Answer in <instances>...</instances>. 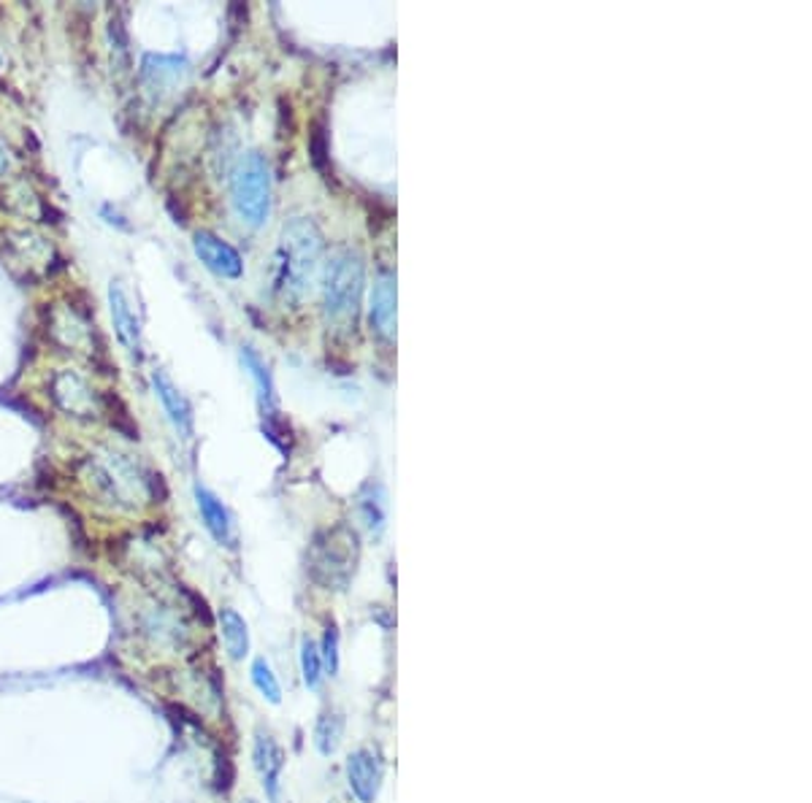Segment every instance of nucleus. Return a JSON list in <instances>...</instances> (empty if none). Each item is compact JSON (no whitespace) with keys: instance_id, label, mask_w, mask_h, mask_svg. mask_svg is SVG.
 <instances>
[{"instance_id":"nucleus-1","label":"nucleus","mask_w":812,"mask_h":803,"mask_svg":"<svg viewBox=\"0 0 812 803\" xmlns=\"http://www.w3.org/2000/svg\"><path fill=\"white\" fill-rule=\"evenodd\" d=\"M325 241L320 228L310 217L284 222L274 255V290L284 301H304L320 273Z\"/></svg>"},{"instance_id":"nucleus-2","label":"nucleus","mask_w":812,"mask_h":803,"mask_svg":"<svg viewBox=\"0 0 812 803\" xmlns=\"http://www.w3.org/2000/svg\"><path fill=\"white\" fill-rule=\"evenodd\" d=\"M323 312L328 323L339 328L355 325L361 312L363 288H366V260L352 246H339L330 252L323 268Z\"/></svg>"},{"instance_id":"nucleus-3","label":"nucleus","mask_w":812,"mask_h":803,"mask_svg":"<svg viewBox=\"0 0 812 803\" xmlns=\"http://www.w3.org/2000/svg\"><path fill=\"white\" fill-rule=\"evenodd\" d=\"M361 560V538L350 525L317 533L310 547V574L325 589H347Z\"/></svg>"},{"instance_id":"nucleus-4","label":"nucleus","mask_w":812,"mask_h":803,"mask_svg":"<svg viewBox=\"0 0 812 803\" xmlns=\"http://www.w3.org/2000/svg\"><path fill=\"white\" fill-rule=\"evenodd\" d=\"M87 479L95 496L111 509L136 511L149 498V482L128 458L104 452L87 463Z\"/></svg>"},{"instance_id":"nucleus-5","label":"nucleus","mask_w":812,"mask_h":803,"mask_svg":"<svg viewBox=\"0 0 812 803\" xmlns=\"http://www.w3.org/2000/svg\"><path fill=\"white\" fill-rule=\"evenodd\" d=\"M233 206L250 228H263L271 215V168L260 151H250L233 171Z\"/></svg>"},{"instance_id":"nucleus-6","label":"nucleus","mask_w":812,"mask_h":803,"mask_svg":"<svg viewBox=\"0 0 812 803\" xmlns=\"http://www.w3.org/2000/svg\"><path fill=\"white\" fill-rule=\"evenodd\" d=\"M138 633L160 653H179L190 642V625L182 611L168 600H147L138 611Z\"/></svg>"},{"instance_id":"nucleus-7","label":"nucleus","mask_w":812,"mask_h":803,"mask_svg":"<svg viewBox=\"0 0 812 803\" xmlns=\"http://www.w3.org/2000/svg\"><path fill=\"white\" fill-rule=\"evenodd\" d=\"M49 396L74 419H95L100 414L98 396L76 370H58L49 381Z\"/></svg>"},{"instance_id":"nucleus-8","label":"nucleus","mask_w":812,"mask_h":803,"mask_svg":"<svg viewBox=\"0 0 812 803\" xmlns=\"http://www.w3.org/2000/svg\"><path fill=\"white\" fill-rule=\"evenodd\" d=\"M193 250H195V255H198V260L204 263L211 273H217V277H222V279L242 277V271H244L242 255H239V252L233 250L226 239L211 233V230H198V233L193 235Z\"/></svg>"},{"instance_id":"nucleus-9","label":"nucleus","mask_w":812,"mask_h":803,"mask_svg":"<svg viewBox=\"0 0 812 803\" xmlns=\"http://www.w3.org/2000/svg\"><path fill=\"white\" fill-rule=\"evenodd\" d=\"M385 768L383 761L372 750H357L347 757V782L352 795L361 803H374L383 788Z\"/></svg>"},{"instance_id":"nucleus-10","label":"nucleus","mask_w":812,"mask_h":803,"mask_svg":"<svg viewBox=\"0 0 812 803\" xmlns=\"http://www.w3.org/2000/svg\"><path fill=\"white\" fill-rule=\"evenodd\" d=\"M153 387H155V396L160 398L162 409H166L168 419H171L173 430H177L184 441H190L195 434V419H193V406H190L187 398L179 392V387L173 385L171 376L160 368L153 370Z\"/></svg>"},{"instance_id":"nucleus-11","label":"nucleus","mask_w":812,"mask_h":803,"mask_svg":"<svg viewBox=\"0 0 812 803\" xmlns=\"http://www.w3.org/2000/svg\"><path fill=\"white\" fill-rule=\"evenodd\" d=\"M109 308H111V323H114V333L120 339V344L125 346L128 355L142 361V325H138L136 314H133L131 301H128L125 290L120 282L109 284Z\"/></svg>"},{"instance_id":"nucleus-12","label":"nucleus","mask_w":812,"mask_h":803,"mask_svg":"<svg viewBox=\"0 0 812 803\" xmlns=\"http://www.w3.org/2000/svg\"><path fill=\"white\" fill-rule=\"evenodd\" d=\"M252 763H255V771H257V777H260L266 795L271 801H277L279 779H282V768H284V752H282V746L274 741L271 733L257 730L255 746H252Z\"/></svg>"},{"instance_id":"nucleus-13","label":"nucleus","mask_w":812,"mask_h":803,"mask_svg":"<svg viewBox=\"0 0 812 803\" xmlns=\"http://www.w3.org/2000/svg\"><path fill=\"white\" fill-rule=\"evenodd\" d=\"M372 328L383 341L396 339V273L383 271L372 290Z\"/></svg>"},{"instance_id":"nucleus-14","label":"nucleus","mask_w":812,"mask_h":803,"mask_svg":"<svg viewBox=\"0 0 812 803\" xmlns=\"http://www.w3.org/2000/svg\"><path fill=\"white\" fill-rule=\"evenodd\" d=\"M195 503H198L201 516H204L206 527H209L211 536L222 544V547H233L237 544V527H233L231 511L226 509V503L215 496L206 487H195Z\"/></svg>"},{"instance_id":"nucleus-15","label":"nucleus","mask_w":812,"mask_h":803,"mask_svg":"<svg viewBox=\"0 0 812 803\" xmlns=\"http://www.w3.org/2000/svg\"><path fill=\"white\" fill-rule=\"evenodd\" d=\"M52 333L69 352H89L93 330L87 319H82L74 308H58L52 314Z\"/></svg>"},{"instance_id":"nucleus-16","label":"nucleus","mask_w":812,"mask_h":803,"mask_svg":"<svg viewBox=\"0 0 812 803\" xmlns=\"http://www.w3.org/2000/svg\"><path fill=\"white\" fill-rule=\"evenodd\" d=\"M242 363H244L246 374H250V379L255 381L263 417L274 419L277 417V392H274V381H271V374H268V365L263 363V357L257 355L252 346H242Z\"/></svg>"},{"instance_id":"nucleus-17","label":"nucleus","mask_w":812,"mask_h":803,"mask_svg":"<svg viewBox=\"0 0 812 803\" xmlns=\"http://www.w3.org/2000/svg\"><path fill=\"white\" fill-rule=\"evenodd\" d=\"M9 246L14 252L16 260L25 268L36 271V268H47L49 257H52V246L47 241L38 239L31 230H20V233H9Z\"/></svg>"},{"instance_id":"nucleus-18","label":"nucleus","mask_w":812,"mask_h":803,"mask_svg":"<svg viewBox=\"0 0 812 803\" xmlns=\"http://www.w3.org/2000/svg\"><path fill=\"white\" fill-rule=\"evenodd\" d=\"M357 509H361V520L368 527V533L379 536L385 531V520H388V498H385V490L379 482H368L363 487Z\"/></svg>"},{"instance_id":"nucleus-19","label":"nucleus","mask_w":812,"mask_h":803,"mask_svg":"<svg viewBox=\"0 0 812 803\" xmlns=\"http://www.w3.org/2000/svg\"><path fill=\"white\" fill-rule=\"evenodd\" d=\"M220 631L228 655L233 660H244L250 655V631H246L244 617L237 609H228L226 606V609H220Z\"/></svg>"},{"instance_id":"nucleus-20","label":"nucleus","mask_w":812,"mask_h":803,"mask_svg":"<svg viewBox=\"0 0 812 803\" xmlns=\"http://www.w3.org/2000/svg\"><path fill=\"white\" fill-rule=\"evenodd\" d=\"M341 739H344V715L341 711H323L320 720L315 726V746L320 755H334L336 750L341 746Z\"/></svg>"},{"instance_id":"nucleus-21","label":"nucleus","mask_w":812,"mask_h":803,"mask_svg":"<svg viewBox=\"0 0 812 803\" xmlns=\"http://www.w3.org/2000/svg\"><path fill=\"white\" fill-rule=\"evenodd\" d=\"M252 682H255L257 693H260L268 704H279V701H282V688H279L277 673L268 666L266 657H257V660L252 662Z\"/></svg>"},{"instance_id":"nucleus-22","label":"nucleus","mask_w":812,"mask_h":803,"mask_svg":"<svg viewBox=\"0 0 812 803\" xmlns=\"http://www.w3.org/2000/svg\"><path fill=\"white\" fill-rule=\"evenodd\" d=\"M301 673H304V682L310 690H317L323 682V657L320 649L315 647L312 638L301 642Z\"/></svg>"},{"instance_id":"nucleus-23","label":"nucleus","mask_w":812,"mask_h":803,"mask_svg":"<svg viewBox=\"0 0 812 803\" xmlns=\"http://www.w3.org/2000/svg\"><path fill=\"white\" fill-rule=\"evenodd\" d=\"M320 657L325 671H328L330 677H336V671H339V631H336V625L325 628Z\"/></svg>"},{"instance_id":"nucleus-24","label":"nucleus","mask_w":812,"mask_h":803,"mask_svg":"<svg viewBox=\"0 0 812 803\" xmlns=\"http://www.w3.org/2000/svg\"><path fill=\"white\" fill-rule=\"evenodd\" d=\"M5 168H9V157H5L3 146H0V173H3V171H5Z\"/></svg>"},{"instance_id":"nucleus-25","label":"nucleus","mask_w":812,"mask_h":803,"mask_svg":"<svg viewBox=\"0 0 812 803\" xmlns=\"http://www.w3.org/2000/svg\"><path fill=\"white\" fill-rule=\"evenodd\" d=\"M246 803H252V801H246Z\"/></svg>"}]
</instances>
